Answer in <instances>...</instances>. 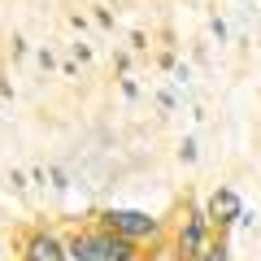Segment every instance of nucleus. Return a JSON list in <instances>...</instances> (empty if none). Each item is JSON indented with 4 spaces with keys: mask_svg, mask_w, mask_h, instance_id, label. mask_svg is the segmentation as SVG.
<instances>
[{
    "mask_svg": "<svg viewBox=\"0 0 261 261\" xmlns=\"http://www.w3.org/2000/svg\"><path fill=\"white\" fill-rule=\"evenodd\" d=\"M205 248V214H192L178 231V252L183 257H196V252Z\"/></svg>",
    "mask_w": 261,
    "mask_h": 261,
    "instance_id": "4",
    "label": "nucleus"
},
{
    "mask_svg": "<svg viewBox=\"0 0 261 261\" xmlns=\"http://www.w3.org/2000/svg\"><path fill=\"white\" fill-rule=\"evenodd\" d=\"M27 261H65V248L53 235H31L27 240Z\"/></svg>",
    "mask_w": 261,
    "mask_h": 261,
    "instance_id": "5",
    "label": "nucleus"
},
{
    "mask_svg": "<svg viewBox=\"0 0 261 261\" xmlns=\"http://www.w3.org/2000/svg\"><path fill=\"white\" fill-rule=\"evenodd\" d=\"M65 252H70L74 261H130V257H135V252H130V244L118 240V235H109V231L74 235Z\"/></svg>",
    "mask_w": 261,
    "mask_h": 261,
    "instance_id": "1",
    "label": "nucleus"
},
{
    "mask_svg": "<svg viewBox=\"0 0 261 261\" xmlns=\"http://www.w3.org/2000/svg\"><path fill=\"white\" fill-rule=\"evenodd\" d=\"M196 261H231V248L226 244H205V248L196 252Z\"/></svg>",
    "mask_w": 261,
    "mask_h": 261,
    "instance_id": "6",
    "label": "nucleus"
},
{
    "mask_svg": "<svg viewBox=\"0 0 261 261\" xmlns=\"http://www.w3.org/2000/svg\"><path fill=\"white\" fill-rule=\"evenodd\" d=\"M105 231L118 240L135 244V240H152L157 235V218L140 214V209H105Z\"/></svg>",
    "mask_w": 261,
    "mask_h": 261,
    "instance_id": "2",
    "label": "nucleus"
},
{
    "mask_svg": "<svg viewBox=\"0 0 261 261\" xmlns=\"http://www.w3.org/2000/svg\"><path fill=\"white\" fill-rule=\"evenodd\" d=\"M244 218V200L231 192V187H218L214 196H209V218L205 222H218V226H231Z\"/></svg>",
    "mask_w": 261,
    "mask_h": 261,
    "instance_id": "3",
    "label": "nucleus"
}]
</instances>
